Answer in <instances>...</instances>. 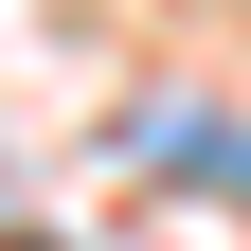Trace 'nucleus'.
<instances>
[{"label":"nucleus","instance_id":"nucleus-2","mask_svg":"<svg viewBox=\"0 0 251 251\" xmlns=\"http://www.w3.org/2000/svg\"><path fill=\"white\" fill-rule=\"evenodd\" d=\"M0 251H54V233H0Z\"/></svg>","mask_w":251,"mask_h":251},{"label":"nucleus","instance_id":"nucleus-1","mask_svg":"<svg viewBox=\"0 0 251 251\" xmlns=\"http://www.w3.org/2000/svg\"><path fill=\"white\" fill-rule=\"evenodd\" d=\"M162 162H179V179H233V198H251V126H162Z\"/></svg>","mask_w":251,"mask_h":251}]
</instances>
